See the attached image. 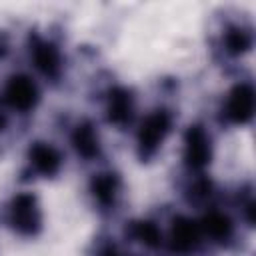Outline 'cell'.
I'll return each mask as SVG.
<instances>
[{
	"label": "cell",
	"instance_id": "obj_1",
	"mask_svg": "<svg viewBox=\"0 0 256 256\" xmlns=\"http://www.w3.org/2000/svg\"><path fill=\"white\" fill-rule=\"evenodd\" d=\"M174 124V116L168 108L158 106L150 110L136 128V156L140 162H150L164 146Z\"/></svg>",
	"mask_w": 256,
	"mask_h": 256
},
{
	"label": "cell",
	"instance_id": "obj_2",
	"mask_svg": "<svg viewBox=\"0 0 256 256\" xmlns=\"http://www.w3.org/2000/svg\"><path fill=\"white\" fill-rule=\"evenodd\" d=\"M4 224L22 238H36L42 232L44 218L36 194L18 192L4 206Z\"/></svg>",
	"mask_w": 256,
	"mask_h": 256
},
{
	"label": "cell",
	"instance_id": "obj_3",
	"mask_svg": "<svg viewBox=\"0 0 256 256\" xmlns=\"http://www.w3.org/2000/svg\"><path fill=\"white\" fill-rule=\"evenodd\" d=\"M40 102L38 82L24 74H10L0 88V106L4 110H12L16 114H30Z\"/></svg>",
	"mask_w": 256,
	"mask_h": 256
},
{
	"label": "cell",
	"instance_id": "obj_4",
	"mask_svg": "<svg viewBox=\"0 0 256 256\" xmlns=\"http://www.w3.org/2000/svg\"><path fill=\"white\" fill-rule=\"evenodd\" d=\"M254 108H256L254 86L252 82L242 80V82H236L226 92L220 106V118L230 126H246L254 118Z\"/></svg>",
	"mask_w": 256,
	"mask_h": 256
},
{
	"label": "cell",
	"instance_id": "obj_5",
	"mask_svg": "<svg viewBox=\"0 0 256 256\" xmlns=\"http://www.w3.org/2000/svg\"><path fill=\"white\" fill-rule=\"evenodd\" d=\"M214 156L212 136L202 124H190L182 136V160L192 174H204Z\"/></svg>",
	"mask_w": 256,
	"mask_h": 256
},
{
	"label": "cell",
	"instance_id": "obj_6",
	"mask_svg": "<svg viewBox=\"0 0 256 256\" xmlns=\"http://www.w3.org/2000/svg\"><path fill=\"white\" fill-rule=\"evenodd\" d=\"M28 58L34 70L50 82H58L64 74V54L48 38L40 34L28 36Z\"/></svg>",
	"mask_w": 256,
	"mask_h": 256
},
{
	"label": "cell",
	"instance_id": "obj_7",
	"mask_svg": "<svg viewBox=\"0 0 256 256\" xmlns=\"http://www.w3.org/2000/svg\"><path fill=\"white\" fill-rule=\"evenodd\" d=\"M164 244L174 256H196L204 244V236L198 220L190 216H176L170 222Z\"/></svg>",
	"mask_w": 256,
	"mask_h": 256
},
{
	"label": "cell",
	"instance_id": "obj_8",
	"mask_svg": "<svg viewBox=\"0 0 256 256\" xmlns=\"http://www.w3.org/2000/svg\"><path fill=\"white\" fill-rule=\"evenodd\" d=\"M62 164H64L62 152L54 144L36 140L28 146L24 174L32 178H54L62 170Z\"/></svg>",
	"mask_w": 256,
	"mask_h": 256
},
{
	"label": "cell",
	"instance_id": "obj_9",
	"mask_svg": "<svg viewBox=\"0 0 256 256\" xmlns=\"http://www.w3.org/2000/svg\"><path fill=\"white\" fill-rule=\"evenodd\" d=\"M136 114V98L126 86H110L104 94V118L116 128H126L132 124Z\"/></svg>",
	"mask_w": 256,
	"mask_h": 256
},
{
	"label": "cell",
	"instance_id": "obj_10",
	"mask_svg": "<svg viewBox=\"0 0 256 256\" xmlns=\"http://www.w3.org/2000/svg\"><path fill=\"white\" fill-rule=\"evenodd\" d=\"M88 194L102 212H110L116 208L118 198L122 194V178L114 170L96 172L88 182Z\"/></svg>",
	"mask_w": 256,
	"mask_h": 256
},
{
	"label": "cell",
	"instance_id": "obj_11",
	"mask_svg": "<svg viewBox=\"0 0 256 256\" xmlns=\"http://www.w3.org/2000/svg\"><path fill=\"white\" fill-rule=\"evenodd\" d=\"M198 224H200L204 242H212L216 246H228L234 240V234H236L234 220L222 210H208L198 220Z\"/></svg>",
	"mask_w": 256,
	"mask_h": 256
},
{
	"label": "cell",
	"instance_id": "obj_12",
	"mask_svg": "<svg viewBox=\"0 0 256 256\" xmlns=\"http://www.w3.org/2000/svg\"><path fill=\"white\" fill-rule=\"evenodd\" d=\"M70 146L74 148L76 156L82 158L84 162L98 160L102 156V144H100V134L96 126L90 120H80L72 132H70Z\"/></svg>",
	"mask_w": 256,
	"mask_h": 256
},
{
	"label": "cell",
	"instance_id": "obj_13",
	"mask_svg": "<svg viewBox=\"0 0 256 256\" xmlns=\"http://www.w3.org/2000/svg\"><path fill=\"white\" fill-rule=\"evenodd\" d=\"M254 46V32L246 24H228L220 34V48L230 58L246 56Z\"/></svg>",
	"mask_w": 256,
	"mask_h": 256
},
{
	"label": "cell",
	"instance_id": "obj_14",
	"mask_svg": "<svg viewBox=\"0 0 256 256\" xmlns=\"http://www.w3.org/2000/svg\"><path fill=\"white\" fill-rule=\"evenodd\" d=\"M124 234L128 240H132L148 250H158L164 244L162 228L154 220H132L124 228Z\"/></svg>",
	"mask_w": 256,
	"mask_h": 256
},
{
	"label": "cell",
	"instance_id": "obj_15",
	"mask_svg": "<svg viewBox=\"0 0 256 256\" xmlns=\"http://www.w3.org/2000/svg\"><path fill=\"white\" fill-rule=\"evenodd\" d=\"M94 256H128V254L112 240H98L94 244Z\"/></svg>",
	"mask_w": 256,
	"mask_h": 256
},
{
	"label": "cell",
	"instance_id": "obj_16",
	"mask_svg": "<svg viewBox=\"0 0 256 256\" xmlns=\"http://www.w3.org/2000/svg\"><path fill=\"white\" fill-rule=\"evenodd\" d=\"M6 126H8V116H6V110L0 106V134L6 130Z\"/></svg>",
	"mask_w": 256,
	"mask_h": 256
},
{
	"label": "cell",
	"instance_id": "obj_17",
	"mask_svg": "<svg viewBox=\"0 0 256 256\" xmlns=\"http://www.w3.org/2000/svg\"><path fill=\"white\" fill-rule=\"evenodd\" d=\"M6 52H8V44H6L4 38H0V60L6 56Z\"/></svg>",
	"mask_w": 256,
	"mask_h": 256
}]
</instances>
